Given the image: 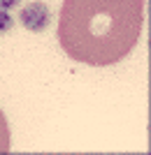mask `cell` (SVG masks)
<instances>
[{
    "mask_svg": "<svg viewBox=\"0 0 151 155\" xmlns=\"http://www.w3.org/2000/svg\"><path fill=\"white\" fill-rule=\"evenodd\" d=\"M12 28H14V16L7 9H0V35H7Z\"/></svg>",
    "mask_w": 151,
    "mask_h": 155,
    "instance_id": "277c9868",
    "label": "cell"
},
{
    "mask_svg": "<svg viewBox=\"0 0 151 155\" xmlns=\"http://www.w3.org/2000/svg\"><path fill=\"white\" fill-rule=\"evenodd\" d=\"M51 9H49V5L46 2H42V0H33V2H28V5L21 7L19 12V21L21 26L26 28V30L30 32H44L46 28L51 26Z\"/></svg>",
    "mask_w": 151,
    "mask_h": 155,
    "instance_id": "7a4b0ae2",
    "label": "cell"
},
{
    "mask_svg": "<svg viewBox=\"0 0 151 155\" xmlns=\"http://www.w3.org/2000/svg\"><path fill=\"white\" fill-rule=\"evenodd\" d=\"M142 26V0H63L58 42L67 58L107 67L135 49Z\"/></svg>",
    "mask_w": 151,
    "mask_h": 155,
    "instance_id": "6da1fadb",
    "label": "cell"
},
{
    "mask_svg": "<svg viewBox=\"0 0 151 155\" xmlns=\"http://www.w3.org/2000/svg\"><path fill=\"white\" fill-rule=\"evenodd\" d=\"M9 127H7V120H5V114L0 111V155L9 153Z\"/></svg>",
    "mask_w": 151,
    "mask_h": 155,
    "instance_id": "3957f363",
    "label": "cell"
},
{
    "mask_svg": "<svg viewBox=\"0 0 151 155\" xmlns=\"http://www.w3.org/2000/svg\"><path fill=\"white\" fill-rule=\"evenodd\" d=\"M19 2H21V0H0V9H7V12H9V9L16 7Z\"/></svg>",
    "mask_w": 151,
    "mask_h": 155,
    "instance_id": "5b68a950",
    "label": "cell"
}]
</instances>
